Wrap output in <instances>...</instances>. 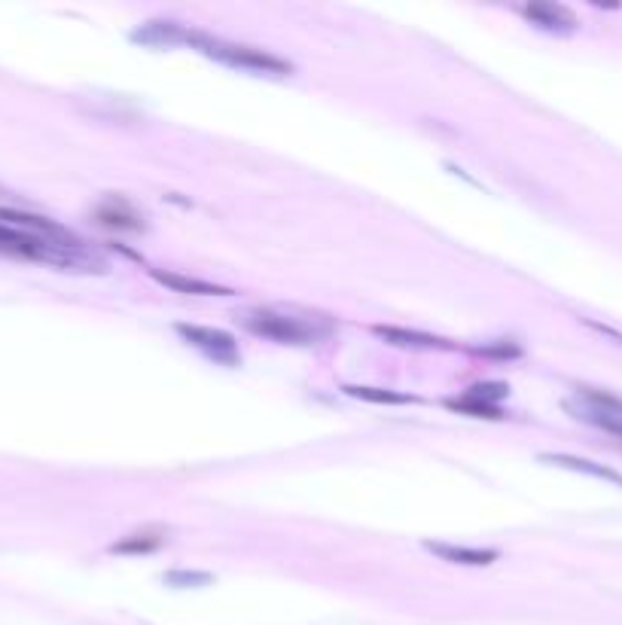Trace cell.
Returning <instances> with one entry per match:
<instances>
[{
  "label": "cell",
  "mask_w": 622,
  "mask_h": 625,
  "mask_svg": "<svg viewBox=\"0 0 622 625\" xmlns=\"http://www.w3.org/2000/svg\"><path fill=\"white\" fill-rule=\"evenodd\" d=\"M507 394H510V388H507L504 382H482V385H473V388L467 391V397L482 400V403H488V406H497V400H504Z\"/></svg>",
  "instance_id": "17"
},
{
  "label": "cell",
  "mask_w": 622,
  "mask_h": 625,
  "mask_svg": "<svg viewBox=\"0 0 622 625\" xmlns=\"http://www.w3.org/2000/svg\"><path fill=\"white\" fill-rule=\"evenodd\" d=\"M372 333L382 336L391 345H403V348H452L440 336H427V333H415V330H400V327H372Z\"/></svg>",
  "instance_id": "12"
},
{
  "label": "cell",
  "mask_w": 622,
  "mask_h": 625,
  "mask_svg": "<svg viewBox=\"0 0 622 625\" xmlns=\"http://www.w3.org/2000/svg\"><path fill=\"white\" fill-rule=\"evenodd\" d=\"M522 16L528 22H534L537 28L558 31V34H571L580 25L577 16L568 7H562V4H528V7H522Z\"/></svg>",
  "instance_id": "6"
},
{
  "label": "cell",
  "mask_w": 622,
  "mask_h": 625,
  "mask_svg": "<svg viewBox=\"0 0 622 625\" xmlns=\"http://www.w3.org/2000/svg\"><path fill=\"white\" fill-rule=\"evenodd\" d=\"M0 223L16 226V229H25V232H31V235L49 238V241H58V244H77V241H80L71 229L58 226L55 220L40 217V214H28V211H16V208H0Z\"/></svg>",
  "instance_id": "4"
},
{
  "label": "cell",
  "mask_w": 622,
  "mask_h": 625,
  "mask_svg": "<svg viewBox=\"0 0 622 625\" xmlns=\"http://www.w3.org/2000/svg\"><path fill=\"white\" fill-rule=\"evenodd\" d=\"M577 397H580V403L586 409H595V412L622 418V397H613V394L598 391V388H577Z\"/></svg>",
  "instance_id": "13"
},
{
  "label": "cell",
  "mask_w": 622,
  "mask_h": 625,
  "mask_svg": "<svg viewBox=\"0 0 622 625\" xmlns=\"http://www.w3.org/2000/svg\"><path fill=\"white\" fill-rule=\"evenodd\" d=\"M540 461H543V464H552V467L574 470V473H586V476H595V479H604V482L622 488V473H616V470H610V467H604V464L577 458V455H540Z\"/></svg>",
  "instance_id": "10"
},
{
  "label": "cell",
  "mask_w": 622,
  "mask_h": 625,
  "mask_svg": "<svg viewBox=\"0 0 622 625\" xmlns=\"http://www.w3.org/2000/svg\"><path fill=\"white\" fill-rule=\"evenodd\" d=\"M186 345L199 348L205 357H211L214 363H223V366H238L241 363V354H238V345L229 333L223 330H214V327H199V324H177L174 327Z\"/></svg>",
  "instance_id": "3"
},
{
  "label": "cell",
  "mask_w": 622,
  "mask_h": 625,
  "mask_svg": "<svg viewBox=\"0 0 622 625\" xmlns=\"http://www.w3.org/2000/svg\"><path fill=\"white\" fill-rule=\"evenodd\" d=\"M98 223L101 226H107V229H141L144 226V220H141V214L126 202V199H107L101 208H98Z\"/></svg>",
  "instance_id": "11"
},
{
  "label": "cell",
  "mask_w": 622,
  "mask_h": 625,
  "mask_svg": "<svg viewBox=\"0 0 622 625\" xmlns=\"http://www.w3.org/2000/svg\"><path fill=\"white\" fill-rule=\"evenodd\" d=\"M244 327L281 345H311L327 336V330H318L315 324L299 321L293 315H278V311H254V315L244 318Z\"/></svg>",
  "instance_id": "2"
},
{
  "label": "cell",
  "mask_w": 622,
  "mask_h": 625,
  "mask_svg": "<svg viewBox=\"0 0 622 625\" xmlns=\"http://www.w3.org/2000/svg\"><path fill=\"white\" fill-rule=\"evenodd\" d=\"M446 406L449 409H455V412H461V415H473V418H488V421H501L504 418V412L497 409V406H488V403H482V400H473V397H461V400H446Z\"/></svg>",
  "instance_id": "14"
},
{
  "label": "cell",
  "mask_w": 622,
  "mask_h": 625,
  "mask_svg": "<svg viewBox=\"0 0 622 625\" xmlns=\"http://www.w3.org/2000/svg\"><path fill=\"white\" fill-rule=\"evenodd\" d=\"M165 540H168V531L159 528V525H150V528L132 531L122 540H116L110 546V552H116V555H147V552H156Z\"/></svg>",
  "instance_id": "9"
},
{
  "label": "cell",
  "mask_w": 622,
  "mask_h": 625,
  "mask_svg": "<svg viewBox=\"0 0 622 625\" xmlns=\"http://www.w3.org/2000/svg\"><path fill=\"white\" fill-rule=\"evenodd\" d=\"M482 354H494V357H519V345H494V348H479Z\"/></svg>",
  "instance_id": "18"
},
{
  "label": "cell",
  "mask_w": 622,
  "mask_h": 625,
  "mask_svg": "<svg viewBox=\"0 0 622 625\" xmlns=\"http://www.w3.org/2000/svg\"><path fill=\"white\" fill-rule=\"evenodd\" d=\"M190 31L186 25H177V22H147L144 28H138L132 34L135 43L141 46H177V43H190Z\"/></svg>",
  "instance_id": "7"
},
{
  "label": "cell",
  "mask_w": 622,
  "mask_h": 625,
  "mask_svg": "<svg viewBox=\"0 0 622 625\" xmlns=\"http://www.w3.org/2000/svg\"><path fill=\"white\" fill-rule=\"evenodd\" d=\"M342 391L357 400H366V403H412L415 400L409 394H397V391H385V388H363V385H348Z\"/></svg>",
  "instance_id": "15"
},
{
  "label": "cell",
  "mask_w": 622,
  "mask_h": 625,
  "mask_svg": "<svg viewBox=\"0 0 622 625\" xmlns=\"http://www.w3.org/2000/svg\"><path fill=\"white\" fill-rule=\"evenodd\" d=\"M424 549L440 555L443 561H452V565H467V568H485L494 565L501 552L497 549H479V546H455V543H437V540H424Z\"/></svg>",
  "instance_id": "5"
},
{
  "label": "cell",
  "mask_w": 622,
  "mask_h": 625,
  "mask_svg": "<svg viewBox=\"0 0 622 625\" xmlns=\"http://www.w3.org/2000/svg\"><path fill=\"white\" fill-rule=\"evenodd\" d=\"M162 580H165V586H174V589H202V586L214 583V577L202 574V571H168Z\"/></svg>",
  "instance_id": "16"
},
{
  "label": "cell",
  "mask_w": 622,
  "mask_h": 625,
  "mask_svg": "<svg viewBox=\"0 0 622 625\" xmlns=\"http://www.w3.org/2000/svg\"><path fill=\"white\" fill-rule=\"evenodd\" d=\"M150 275H153V281H159L162 287H168L174 293H186V296H232L229 287L208 284V281H199V278H186V275H177V272L150 269Z\"/></svg>",
  "instance_id": "8"
},
{
  "label": "cell",
  "mask_w": 622,
  "mask_h": 625,
  "mask_svg": "<svg viewBox=\"0 0 622 625\" xmlns=\"http://www.w3.org/2000/svg\"><path fill=\"white\" fill-rule=\"evenodd\" d=\"M199 49L202 55L220 61L226 68H238V71H251V74H272V77H287L293 74V65L287 58H278L266 49H257V46H244V43H229V40H220V37H211V34H202V31H190V43Z\"/></svg>",
  "instance_id": "1"
}]
</instances>
